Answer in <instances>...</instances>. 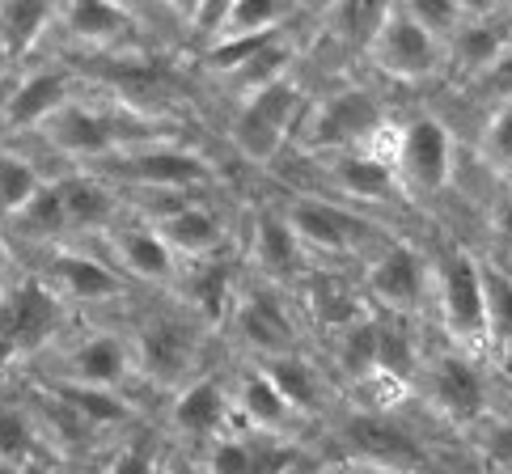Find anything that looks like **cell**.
<instances>
[{"mask_svg":"<svg viewBox=\"0 0 512 474\" xmlns=\"http://www.w3.org/2000/svg\"><path fill=\"white\" fill-rule=\"evenodd\" d=\"M356 280H360V293L369 297V305L377 314H390V318L415 322L432 297L428 259L411 242H402V237H390L386 246H377L369 259L360 263Z\"/></svg>","mask_w":512,"mask_h":474,"instance_id":"7c38bea8","label":"cell"},{"mask_svg":"<svg viewBox=\"0 0 512 474\" xmlns=\"http://www.w3.org/2000/svg\"><path fill=\"white\" fill-rule=\"evenodd\" d=\"M331 364L343 381H352V390L377 373V309L331 339Z\"/></svg>","mask_w":512,"mask_h":474,"instance_id":"836d02e7","label":"cell"},{"mask_svg":"<svg viewBox=\"0 0 512 474\" xmlns=\"http://www.w3.org/2000/svg\"><path fill=\"white\" fill-rule=\"evenodd\" d=\"M301 462V441L297 436H267V432H246L229 428L208 445L204 470L208 474H292Z\"/></svg>","mask_w":512,"mask_h":474,"instance_id":"e0dca14e","label":"cell"},{"mask_svg":"<svg viewBox=\"0 0 512 474\" xmlns=\"http://www.w3.org/2000/svg\"><path fill=\"white\" fill-rule=\"evenodd\" d=\"M390 123L386 106L373 89L364 85H339L322 98H309L305 102V115L297 123V136L292 144L305 153V157H322L331 161L339 153H360L369 149L373 136Z\"/></svg>","mask_w":512,"mask_h":474,"instance_id":"7a4b0ae2","label":"cell"},{"mask_svg":"<svg viewBox=\"0 0 512 474\" xmlns=\"http://www.w3.org/2000/svg\"><path fill=\"white\" fill-rule=\"evenodd\" d=\"M233 390V424L246 432H267V436H297L301 441V419L284 398L276 394V386L259 373V364H246L242 373L229 381Z\"/></svg>","mask_w":512,"mask_h":474,"instance_id":"d4e9b609","label":"cell"},{"mask_svg":"<svg viewBox=\"0 0 512 474\" xmlns=\"http://www.w3.org/2000/svg\"><path fill=\"white\" fill-rule=\"evenodd\" d=\"M98 178H106L111 187H136L144 195H195L216 182V166L187 144H136L102 161Z\"/></svg>","mask_w":512,"mask_h":474,"instance_id":"30bf717a","label":"cell"},{"mask_svg":"<svg viewBox=\"0 0 512 474\" xmlns=\"http://www.w3.org/2000/svg\"><path fill=\"white\" fill-rule=\"evenodd\" d=\"M60 187L64 199V216H68V229H81V233H111L119 225V195L106 178L98 174H72Z\"/></svg>","mask_w":512,"mask_h":474,"instance_id":"83f0119b","label":"cell"},{"mask_svg":"<svg viewBox=\"0 0 512 474\" xmlns=\"http://www.w3.org/2000/svg\"><path fill=\"white\" fill-rule=\"evenodd\" d=\"M457 170V136L453 127L432 115L419 111L407 123H398V144H394V174L407 199H436L453 187Z\"/></svg>","mask_w":512,"mask_h":474,"instance_id":"8fae6325","label":"cell"},{"mask_svg":"<svg viewBox=\"0 0 512 474\" xmlns=\"http://www.w3.org/2000/svg\"><path fill=\"white\" fill-rule=\"evenodd\" d=\"M5 474H68L60 462H51V458H43V453H39V458H30V462H22V466H9Z\"/></svg>","mask_w":512,"mask_h":474,"instance_id":"f6af8a7d","label":"cell"},{"mask_svg":"<svg viewBox=\"0 0 512 474\" xmlns=\"http://www.w3.org/2000/svg\"><path fill=\"white\" fill-rule=\"evenodd\" d=\"M432 301L449 348L474 360H487V322H483V259L466 246H445L428 263Z\"/></svg>","mask_w":512,"mask_h":474,"instance_id":"277c9868","label":"cell"},{"mask_svg":"<svg viewBox=\"0 0 512 474\" xmlns=\"http://www.w3.org/2000/svg\"><path fill=\"white\" fill-rule=\"evenodd\" d=\"M381 13H386V5H335V9L322 13V26L331 30L335 39L356 43L364 51V47H369V39H373L377 22H381Z\"/></svg>","mask_w":512,"mask_h":474,"instance_id":"f35d334b","label":"cell"},{"mask_svg":"<svg viewBox=\"0 0 512 474\" xmlns=\"http://www.w3.org/2000/svg\"><path fill=\"white\" fill-rule=\"evenodd\" d=\"M487 229L496 233V242H504V246H512V191L500 199L496 208H491V216H487Z\"/></svg>","mask_w":512,"mask_h":474,"instance_id":"ee69618b","label":"cell"},{"mask_svg":"<svg viewBox=\"0 0 512 474\" xmlns=\"http://www.w3.org/2000/svg\"><path fill=\"white\" fill-rule=\"evenodd\" d=\"M68 309L39 276H22L0 293V360H26L64 331Z\"/></svg>","mask_w":512,"mask_h":474,"instance_id":"5bb4252c","label":"cell"},{"mask_svg":"<svg viewBox=\"0 0 512 474\" xmlns=\"http://www.w3.org/2000/svg\"><path fill=\"white\" fill-rule=\"evenodd\" d=\"M161 474H208V470H204V462H195V458H174V462L161 466Z\"/></svg>","mask_w":512,"mask_h":474,"instance_id":"bcb514c9","label":"cell"},{"mask_svg":"<svg viewBox=\"0 0 512 474\" xmlns=\"http://www.w3.org/2000/svg\"><path fill=\"white\" fill-rule=\"evenodd\" d=\"M170 428L182 441L212 445L216 436H225L233 424V390L225 373H199L170 398Z\"/></svg>","mask_w":512,"mask_h":474,"instance_id":"ac0fdd59","label":"cell"},{"mask_svg":"<svg viewBox=\"0 0 512 474\" xmlns=\"http://www.w3.org/2000/svg\"><path fill=\"white\" fill-rule=\"evenodd\" d=\"M9 267H13V250H9V242H5V237H0V284H5Z\"/></svg>","mask_w":512,"mask_h":474,"instance_id":"7dc6e473","label":"cell"},{"mask_svg":"<svg viewBox=\"0 0 512 474\" xmlns=\"http://www.w3.org/2000/svg\"><path fill=\"white\" fill-rule=\"evenodd\" d=\"M47 26H56V9L26 0V5H0V56L22 60L30 56V47L39 43V34Z\"/></svg>","mask_w":512,"mask_h":474,"instance_id":"e575fe53","label":"cell"},{"mask_svg":"<svg viewBox=\"0 0 512 474\" xmlns=\"http://www.w3.org/2000/svg\"><path fill=\"white\" fill-rule=\"evenodd\" d=\"M259 373L276 386V394L284 398V403L297 411L301 424H309V419L331 411V377H326V369H318L305 352L259 360Z\"/></svg>","mask_w":512,"mask_h":474,"instance_id":"4316f807","label":"cell"},{"mask_svg":"<svg viewBox=\"0 0 512 474\" xmlns=\"http://www.w3.org/2000/svg\"><path fill=\"white\" fill-rule=\"evenodd\" d=\"M39 187H43V178H39V170H34L26 157L0 153V212L13 216Z\"/></svg>","mask_w":512,"mask_h":474,"instance_id":"ab89813d","label":"cell"},{"mask_svg":"<svg viewBox=\"0 0 512 474\" xmlns=\"http://www.w3.org/2000/svg\"><path fill=\"white\" fill-rule=\"evenodd\" d=\"M102 474H161L157 441L153 436H132V441H123L111 458H106Z\"/></svg>","mask_w":512,"mask_h":474,"instance_id":"b9f144b4","label":"cell"},{"mask_svg":"<svg viewBox=\"0 0 512 474\" xmlns=\"http://www.w3.org/2000/svg\"><path fill=\"white\" fill-rule=\"evenodd\" d=\"M474 89H479V98L491 102V106H508L512 102V43L504 47V56L491 64L479 81H474Z\"/></svg>","mask_w":512,"mask_h":474,"instance_id":"7bdbcfd3","label":"cell"},{"mask_svg":"<svg viewBox=\"0 0 512 474\" xmlns=\"http://www.w3.org/2000/svg\"><path fill=\"white\" fill-rule=\"evenodd\" d=\"M364 60L394 85H428L449 68L445 43L419 22L411 5H386L369 47H364Z\"/></svg>","mask_w":512,"mask_h":474,"instance_id":"9c48e42d","label":"cell"},{"mask_svg":"<svg viewBox=\"0 0 512 474\" xmlns=\"http://www.w3.org/2000/svg\"><path fill=\"white\" fill-rule=\"evenodd\" d=\"M153 208L140 212V221H149L157 237L170 246L174 259L187 263H204L225 254L229 246V225L221 221V212L195 195H149Z\"/></svg>","mask_w":512,"mask_h":474,"instance_id":"9a60e30c","label":"cell"},{"mask_svg":"<svg viewBox=\"0 0 512 474\" xmlns=\"http://www.w3.org/2000/svg\"><path fill=\"white\" fill-rule=\"evenodd\" d=\"M305 102L309 94L297 72H288L280 81H267L263 89L237 98V111L229 119V144L250 166H276L292 144V136H297Z\"/></svg>","mask_w":512,"mask_h":474,"instance_id":"3957f363","label":"cell"},{"mask_svg":"<svg viewBox=\"0 0 512 474\" xmlns=\"http://www.w3.org/2000/svg\"><path fill=\"white\" fill-rule=\"evenodd\" d=\"M68 377L77 386H94V390H123L136 377V356H132V339L119 331H94L85 335L77 348L68 352Z\"/></svg>","mask_w":512,"mask_h":474,"instance_id":"484cf974","label":"cell"},{"mask_svg":"<svg viewBox=\"0 0 512 474\" xmlns=\"http://www.w3.org/2000/svg\"><path fill=\"white\" fill-rule=\"evenodd\" d=\"M229 331L250 352V364L276 360L301 352V314L288 288H276L267 280H242L229 309Z\"/></svg>","mask_w":512,"mask_h":474,"instance_id":"52a82bcc","label":"cell"},{"mask_svg":"<svg viewBox=\"0 0 512 474\" xmlns=\"http://www.w3.org/2000/svg\"><path fill=\"white\" fill-rule=\"evenodd\" d=\"M483 322H487V356L496 360L512 348V271L496 259H483Z\"/></svg>","mask_w":512,"mask_h":474,"instance_id":"d6a6232c","label":"cell"},{"mask_svg":"<svg viewBox=\"0 0 512 474\" xmlns=\"http://www.w3.org/2000/svg\"><path fill=\"white\" fill-rule=\"evenodd\" d=\"M51 293H56L64 305L81 301V305H106L119 301L127 293V280L115 271V263H102L98 254H85L77 246H56L47 250L43 276H39Z\"/></svg>","mask_w":512,"mask_h":474,"instance_id":"d6986e66","label":"cell"},{"mask_svg":"<svg viewBox=\"0 0 512 474\" xmlns=\"http://www.w3.org/2000/svg\"><path fill=\"white\" fill-rule=\"evenodd\" d=\"M479 157L491 174L512 178V102L496 106L479 132Z\"/></svg>","mask_w":512,"mask_h":474,"instance_id":"74e56055","label":"cell"},{"mask_svg":"<svg viewBox=\"0 0 512 474\" xmlns=\"http://www.w3.org/2000/svg\"><path fill=\"white\" fill-rule=\"evenodd\" d=\"M280 212L314 267H335V263H352V259L364 263L377 246L390 242V229L381 225L373 212H360L352 204H343V199L288 195Z\"/></svg>","mask_w":512,"mask_h":474,"instance_id":"6da1fadb","label":"cell"},{"mask_svg":"<svg viewBox=\"0 0 512 474\" xmlns=\"http://www.w3.org/2000/svg\"><path fill=\"white\" fill-rule=\"evenodd\" d=\"M39 132L51 140V149H60L64 157L77 161H111L127 149H136L140 136H149L132 106H98V102H77L72 98L68 106H60Z\"/></svg>","mask_w":512,"mask_h":474,"instance_id":"ba28073f","label":"cell"},{"mask_svg":"<svg viewBox=\"0 0 512 474\" xmlns=\"http://www.w3.org/2000/svg\"><path fill=\"white\" fill-rule=\"evenodd\" d=\"M72 474H102V466H81V470H72Z\"/></svg>","mask_w":512,"mask_h":474,"instance_id":"681fc988","label":"cell"},{"mask_svg":"<svg viewBox=\"0 0 512 474\" xmlns=\"http://www.w3.org/2000/svg\"><path fill=\"white\" fill-rule=\"evenodd\" d=\"M512 43V26L504 9H483V5H462V17L445 39V64L462 68V77L479 81L483 72L504 56Z\"/></svg>","mask_w":512,"mask_h":474,"instance_id":"44dd1931","label":"cell"},{"mask_svg":"<svg viewBox=\"0 0 512 474\" xmlns=\"http://www.w3.org/2000/svg\"><path fill=\"white\" fill-rule=\"evenodd\" d=\"M111 250H115V271L123 280H140V284H157V288H174L182 263L170 254V246L157 237L149 221H119L111 233Z\"/></svg>","mask_w":512,"mask_h":474,"instance_id":"7402d4cb","label":"cell"},{"mask_svg":"<svg viewBox=\"0 0 512 474\" xmlns=\"http://www.w3.org/2000/svg\"><path fill=\"white\" fill-rule=\"evenodd\" d=\"M301 17L297 5L288 0H225V17L212 43L221 39H250V34H280ZM208 43V47H212Z\"/></svg>","mask_w":512,"mask_h":474,"instance_id":"1f68e13d","label":"cell"},{"mask_svg":"<svg viewBox=\"0 0 512 474\" xmlns=\"http://www.w3.org/2000/svg\"><path fill=\"white\" fill-rule=\"evenodd\" d=\"M13 225H17V233L34 237V242H51V237L68 233V216H64V199H60L56 182H43V187L13 212Z\"/></svg>","mask_w":512,"mask_h":474,"instance_id":"d590c367","label":"cell"},{"mask_svg":"<svg viewBox=\"0 0 512 474\" xmlns=\"http://www.w3.org/2000/svg\"><path fill=\"white\" fill-rule=\"evenodd\" d=\"M322 166H326V178H331V187L339 191L343 204H352L360 212L390 208L398 199H407L398 187L394 166H386V161L373 153H339L331 161H322Z\"/></svg>","mask_w":512,"mask_h":474,"instance_id":"cb8c5ba5","label":"cell"},{"mask_svg":"<svg viewBox=\"0 0 512 474\" xmlns=\"http://www.w3.org/2000/svg\"><path fill=\"white\" fill-rule=\"evenodd\" d=\"M250 271L254 280L288 288V293L314 271V263H309V254L292 237L280 208H259L250 216Z\"/></svg>","mask_w":512,"mask_h":474,"instance_id":"ffe728a7","label":"cell"},{"mask_svg":"<svg viewBox=\"0 0 512 474\" xmlns=\"http://www.w3.org/2000/svg\"><path fill=\"white\" fill-rule=\"evenodd\" d=\"M491 364H496V373H500V377H508V381H512V348H504V352H500L496 360H491Z\"/></svg>","mask_w":512,"mask_h":474,"instance_id":"c3c4849f","label":"cell"},{"mask_svg":"<svg viewBox=\"0 0 512 474\" xmlns=\"http://www.w3.org/2000/svg\"><path fill=\"white\" fill-rule=\"evenodd\" d=\"M204 335L208 326L199 322L191 309H182L178 301L166 309H153L140 322L132 339V356H136V373L157 381L161 390H182L187 381L199 377V356H204Z\"/></svg>","mask_w":512,"mask_h":474,"instance_id":"5b68a950","label":"cell"},{"mask_svg":"<svg viewBox=\"0 0 512 474\" xmlns=\"http://www.w3.org/2000/svg\"><path fill=\"white\" fill-rule=\"evenodd\" d=\"M39 428L30 424V415L22 407L0 403V466H22L30 458H39Z\"/></svg>","mask_w":512,"mask_h":474,"instance_id":"8d00e7d4","label":"cell"},{"mask_svg":"<svg viewBox=\"0 0 512 474\" xmlns=\"http://www.w3.org/2000/svg\"><path fill=\"white\" fill-rule=\"evenodd\" d=\"M174 288H178V305L191 309L208 331H216V326L229 322V309H233L237 288H242V276H237L229 254H216V259L182 267Z\"/></svg>","mask_w":512,"mask_h":474,"instance_id":"603a6c76","label":"cell"},{"mask_svg":"<svg viewBox=\"0 0 512 474\" xmlns=\"http://www.w3.org/2000/svg\"><path fill=\"white\" fill-rule=\"evenodd\" d=\"M479 458L491 474H512V415H487L479 428Z\"/></svg>","mask_w":512,"mask_h":474,"instance_id":"60d3db41","label":"cell"},{"mask_svg":"<svg viewBox=\"0 0 512 474\" xmlns=\"http://www.w3.org/2000/svg\"><path fill=\"white\" fill-rule=\"evenodd\" d=\"M68 102H72V72L68 68H39L13 89L5 119H9V127L30 132V127H43Z\"/></svg>","mask_w":512,"mask_h":474,"instance_id":"f1b7e54d","label":"cell"},{"mask_svg":"<svg viewBox=\"0 0 512 474\" xmlns=\"http://www.w3.org/2000/svg\"><path fill=\"white\" fill-rule=\"evenodd\" d=\"M51 403L85 428H123L132 419V403L119 390H94V386H77V381H56Z\"/></svg>","mask_w":512,"mask_h":474,"instance_id":"f546056e","label":"cell"},{"mask_svg":"<svg viewBox=\"0 0 512 474\" xmlns=\"http://www.w3.org/2000/svg\"><path fill=\"white\" fill-rule=\"evenodd\" d=\"M335 441L364 466L386 470V474H411L428 466L424 441L394 411H369V407L343 411L335 419Z\"/></svg>","mask_w":512,"mask_h":474,"instance_id":"4fadbf2b","label":"cell"},{"mask_svg":"<svg viewBox=\"0 0 512 474\" xmlns=\"http://www.w3.org/2000/svg\"><path fill=\"white\" fill-rule=\"evenodd\" d=\"M419 398L432 407V415H441L449 428L474 432L491 415V386L483 373V360H474L466 352H424L415 373Z\"/></svg>","mask_w":512,"mask_h":474,"instance_id":"8992f818","label":"cell"},{"mask_svg":"<svg viewBox=\"0 0 512 474\" xmlns=\"http://www.w3.org/2000/svg\"><path fill=\"white\" fill-rule=\"evenodd\" d=\"M56 22L72 34V39H81L89 47H111L119 43L123 34H132L136 17L119 9V5H102V0H81V5H64L56 13Z\"/></svg>","mask_w":512,"mask_h":474,"instance_id":"4dcf8cb0","label":"cell"},{"mask_svg":"<svg viewBox=\"0 0 512 474\" xmlns=\"http://www.w3.org/2000/svg\"><path fill=\"white\" fill-rule=\"evenodd\" d=\"M292 301H297V314L314 322L326 339H335L339 331H347V326H356L360 318L373 314L369 297L360 293V280L343 276L339 267H314L292 288Z\"/></svg>","mask_w":512,"mask_h":474,"instance_id":"2e32d148","label":"cell"}]
</instances>
